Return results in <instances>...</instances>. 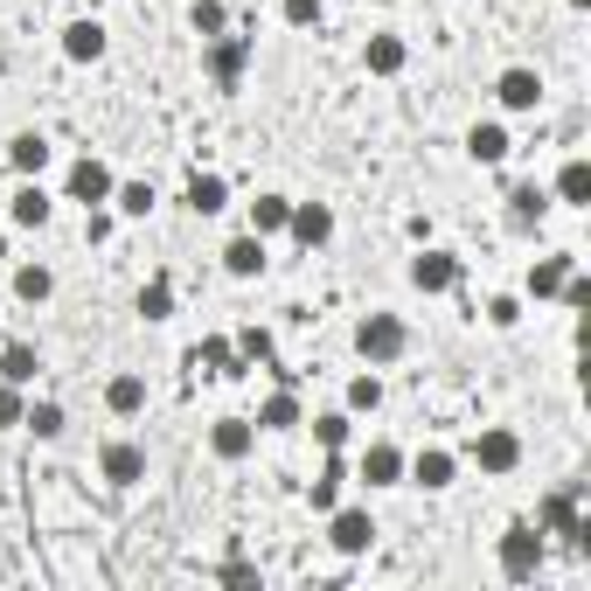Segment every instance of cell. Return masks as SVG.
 <instances>
[{
    "label": "cell",
    "mask_w": 591,
    "mask_h": 591,
    "mask_svg": "<svg viewBox=\"0 0 591 591\" xmlns=\"http://www.w3.org/2000/svg\"><path fill=\"white\" fill-rule=\"evenodd\" d=\"M495 557H501V578H516V584L536 578V571H543V529H536V522H508Z\"/></svg>",
    "instance_id": "obj_1"
},
{
    "label": "cell",
    "mask_w": 591,
    "mask_h": 591,
    "mask_svg": "<svg viewBox=\"0 0 591 591\" xmlns=\"http://www.w3.org/2000/svg\"><path fill=\"white\" fill-rule=\"evenodd\" d=\"M536 529H543V536H571L578 550H591V522L578 516V487H557V495L536 501Z\"/></svg>",
    "instance_id": "obj_2"
},
{
    "label": "cell",
    "mask_w": 591,
    "mask_h": 591,
    "mask_svg": "<svg viewBox=\"0 0 591 591\" xmlns=\"http://www.w3.org/2000/svg\"><path fill=\"white\" fill-rule=\"evenodd\" d=\"M355 348H363V363H397V355L410 348V327L397 314H369L363 327H355Z\"/></svg>",
    "instance_id": "obj_3"
},
{
    "label": "cell",
    "mask_w": 591,
    "mask_h": 591,
    "mask_svg": "<svg viewBox=\"0 0 591 591\" xmlns=\"http://www.w3.org/2000/svg\"><path fill=\"white\" fill-rule=\"evenodd\" d=\"M327 543L342 557H363L376 543V516L369 508H327Z\"/></svg>",
    "instance_id": "obj_4"
},
{
    "label": "cell",
    "mask_w": 591,
    "mask_h": 591,
    "mask_svg": "<svg viewBox=\"0 0 591 591\" xmlns=\"http://www.w3.org/2000/svg\"><path fill=\"white\" fill-rule=\"evenodd\" d=\"M202 70H210L216 84L230 91V84L251 70V35H210V49H202Z\"/></svg>",
    "instance_id": "obj_5"
},
{
    "label": "cell",
    "mask_w": 591,
    "mask_h": 591,
    "mask_svg": "<svg viewBox=\"0 0 591 591\" xmlns=\"http://www.w3.org/2000/svg\"><path fill=\"white\" fill-rule=\"evenodd\" d=\"M473 467H480V473H516V467H522V439H516L508 425H487L480 439H473Z\"/></svg>",
    "instance_id": "obj_6"
},
{
    "label": "cell",
    "mask_w": 591,
    "mask_h": 591,
    "mask_svg": "<svg viewBox=\"0 0 591 591\" xmlns=\"http://www.w3.org/2000/svg\"><path fill=\"white\" fill-rule=\"evenodd\" d=\"M105 49H112V35H105V21H98V14H77L70 29H63V57L70 63H98Z\"/></svg>",
    "instance_id": "obj_7"
},
{
    "label": "cell",
    "mask_w": 591,
    "mask_h": 591,
    "mask_svg": "<svg viewBox=\"0 0 591 591\" xmlns=\"http://www.w3.org/2000/svg\"><path fill=\"white\" fill-rule=\"evenodd\" d=\"M495 98H501L508 112H536V105H543V77H536L529 63H516V70L495 77Z\"/></svg>",
    "instance_id": "obj_8"
},
{
    "label": "cell",
    "mask_w": 591,
    "mask_h": 591,
    "mask_svg": "<svg viewBox=\"0 0 591 591\" xmlns=\"http://www.w3.org/2000/svg\"><path fill=\"white\" fill-rule=\"evenodd\" d=\"M98 473H105L112 487H140V480H146V452H140L133 439H112L105 452H98Z\"/></svg>",
    "instance_id": "obj_9"
},
{
    "label": "cell",
    "mask_w": 591,
    "mask_h": 591,
    "mask_svg": "<svg viewBox=\"0 0 591 591\" xmlns=\"http://www.w3.org/2000/svg\"><path fill=\"white\" fill-rule=\"evenodd\" d=\"M410 286L418 293H452L459 286V258L452 251H418V258H410Z\"/></svg>",
    "instance_id": "obj_10"
},
{
    "label": "cell",
    "mask_w": 591,
    "mask_h": 591,
    "mask_svg": "<svg viewBox=\"0 0 591 591\" xmlns=\"http://www.w3.org/2000/svg\"><path fill=\"white\" fill-rule=\"evenodd\" d=\"M112 167L105 161H91V153H84V161H77L70 167V202H84V210H98V202H112Z\"/></svg>",
    "instance_id": "obj_11"
},
{
    "label": "cell",
    "mask_w": 591,
    "mask_h": 591,
    "mask_svg": "<svg viewBox=\"0 0 591 591\" xmlns=\"http://www.w3.org/2000/svg\"><path fill=\"white\" fill-rule=\"evenodd\" d=\"M251 446H258V425H251V418H216V425H210V452L230 459V467L251 459Z\"/></svg>",
    "instance_id": "obj_12"
},
{
    "label": "cell",
    "mask_w": 591,
    "mask_h": 591,
    "mask_svg": "<svg viewBox=\"0 0 591 591\" xmlns=\"http://www.w3.org/2000/svg\"><path fill=\"white\" fill-rule=\"evenodd\" d=\"M342 487H348V459H342V452H327V467L306 480V508H314V516L342 508Z\"/></svg>",
    "instance_id": "obj_13"
},
{
    "label": "cell",
    "mask_w": 591,
    "mask_h": 591,
    "mask_svg": "<svg viewBox=\"0 0 591 591\" xmlns=\"http://www.w3.org/2000/svg\"><path fill=\"white\" fill-rule=\"evenodd\" d=\"M355 473H363L369 487H404V452H397L390 439H376V446H363V459H355Z\"/></svg>",
    "instance_id": "obj_14"
},
{
    "label": "cell",
    "mask_w": 591,
    "mask_h": 591,
    "mask_svg": "<svg viewBox=\"0 0 591 591\" xmlns=\"http://www.w3.org/2000/svg\"><path fill=\"white\" fill-rule=\"evenodd\" d=\"M286 230H293V237H299L306 251H320V244L334 237V210H327V202H293V216H286Z\"/></svg>",
    "instance_id": "obj_15"
},
{
    "label": "cell",
    "mask_w": 591,
    "mask_h": 591,
    "mask_svg": "<svg viewBox=\"0 0 591 591\" xmlns=\"http://www.w3.org/2000/svg\"><path fill=\"white\" fill-rule=\"evenodd\" d=\"M550 216V195L536 188V182H522V188H508V230H516V237H529L536 223Z\"/></svg>",
    "instance_id": "obj_16"
},
{
    "label": "cell",
    "mask_w": 591,
    "mask_h": 591,
    "mask_svg": "<svg viewBox=\"0 0 591 591\" xmlns=\"http://www.w3.org/2000/svg\"><path fill=\"white\" fill-rule=\"evenodd\" d=\"M404 473L418 480V487H452V473H459V459H452L446 446H425V452H410V459H404Z\"/></svg>",
    "instance_id": "obj_17"
},
{
    "label": "cell",
    "mask_w": 591,
    "mask_h": 591,
    "mask_svg": "<svg viewBox=\"0 0 591 591\" xmlns=\"http://www.w3.org/2000/svg\"><path fill=\"white\" fill-rule=\"evenodd\" d=\"M49 216H57V202L42 195V182H21V188L8 195V223H21V230H42Z\"/></svg>",
    "instance_id": "obj_18"
},
{
    "label": "cell",
    "mask_w": 591,
    "mask_h": 591,
    "mask_svg": "<svg viewBox=\"0 0 591 591\" xmlns=\"http://www.w3.org/2000/svg\"><path fill=\"white\" fill-rule=\"evenodd\" d=\"M223 272L230 278H258L265 272V237H258V230H244V237L223 244Z\"/></svg>",
    "instance_id": "obj_19"
},
{
    "label": "cell",
    "mask_w": 591,
    "mask_h": 591,
    "mask_svg": "<svg viewBox=\"0 0 591 591\" xmlns=\"http://www.w3.org/2000/svg\"><path fill=\"white\" fill-rule=\"evenodd\" d=\"M105 410H112V418H140V410H146V376H133V369L112 376L105 383Z\"/></svg>",
    "instance_id": "obj_20"
},
{
    "label": "cell",
    "mask_w": 591,
    "mask_h": 591,
    "mask_svg": "<svg viewBox=\"0 0 591 591\" xmlns=\"http://www.w3.org/2000/svg\"><path fill=\"white\" fill-rule=\"evenodd\" d=\"M258 431H293L299 425V397H293V383H278V390L258 404V418H251Z\"/></svg>",
    "instance_id": "obj_21"
},
{
    "label": "cell",
    "mask_w": 591,
    "mask_h": 591,
    "mask_svg": "<svg viewBox=\"0 0 591 591\" xmlns=\"http://www.w3.org/2000/svg\"><path fill=\"white\" fill-rule=\"evenodd\" d=\"M195 369H210V376H244V355H237L230 334H210V342L195 348Z\"/></svg>",
    "instance_id": "obj_22"
},
{
    "label": "cell",
    "mask_w": 591,
    "mask_h": 591,
    "mask_svg": "<svg viewBox=\"0 0 591 591\" xmlns=\"http://www.w3.org/2000/svg\"><path fill=\"white\" fill-rule=\"evenodd\" d=\"M363 63H369V77H397L410 63V49H404V35H369L363 42Z\"/></svg>",
    "instance_id": "obj_23"
},
{
    "label": "cell",
    "mask_w": 591,
    "mask_h": 591,
    "mask_svg": "<svg viewBox=\"0 0 591 591\" xmlns=\"http://www.w3.org/2000/svg\"><path fill=\"white\" fill-rule=\"evenodd\" d=\"M508 146H516V140H508V125H495V119H480L473 133H467V153H473L480 167H495V161H508Z\"/></svg>",
    "instance_id": "obj_24"
},
{
    "label": "cell",
    "mask_w": 591,
    "mask_h": 591,
    "mask_svg": "<svg viewBox=\"0 0 591 591\" xmlns=\"http://www.w3.org/2000/svg\"><path fill=\"white\" fill-rule=\"evenodd\" d=\"M188 210L195 216H216V210H230V182H223V174H188Z\"/></svg>",
    "instance_id": "obj_25"
},
{
    "label": "cell",
    "mask_w": 591,
    "mask_h": 591,
    "mask_svg": "<svg viewBox=\"0 0 591 591\" xmlns=\"http://www.w3.org/2000/svg\"><path fill=\"white\" fill-rule=\"evenodd\" d=\"M578 272V258H563V251H557V258H536L529 265V278H522V286H529V299H550L557 286H563V278H571Z\"/></svg>",
    "instance_id": "obj_26"
},
{
    "label": "cell",
    "mask_w": 591,
    "mask_h": 591,
    "mask_svg": "<svg viewBox=\"0 0 591 591\" xmlns=\"http://www.w3.org/2000/svg\"><path fill=\"white\" fill-rule=\"evenodd\" d=\"M557 202H571V210H584V202H591V161H578V153H571V161L557 167Z\"/></svg>",
    "instance_id": "obj_27"
},
{
    "label": "cell",
    "mask_w": 591,
    "mask_h": 591,
    "mask_svg": "<svg viewBox=\"0 0 591 591\" xmlns=\"http://www.w3.org/2000/svg\"><path fill=\"white\" fill-rule=\"evenodd\" d=\"M35 369H42V355H35L29 342H8V348H0V383H21V390H29Z\"/></svg>",
    "instance_id": "obj_28"
},
{
    "label": "cell",
    "mask_w": 591,
    "mask_h": 591,
    "mask_svg": "<svg viewBox=\"0 0 591 591\" xmlns=\"http://www.w3.org/2000/svg\"><path fill=\"white\" fill-rule=\"evenodd\" d=\"M49 293H57V272L49 265H14V299L21 306H42Z\"/></svg>",
    "instance_id": "obj_29"
},
{
    "label": "cell",
    "mask_w": 591,
    "mask_h": 591,
    "mask_svg": "<svg viewBox=\"0 0 591 591\" xmlns=\"http://www.w3.org/2000/svg\"><path fill=\"white\" fill-rule=\"evenodd\" d=\"M21 425H29V431H35L42 446H57L63 431H70V418H63V404H29V410H21Z\"/></svg>",
    "instance_id": "obj_30"
},
{
    "label": "cell",
    "mask_w": 591,
    "mask_h": 591,
    "mask_svg": "<svg viewBox=\"0 0 591 591\" xmlns=\"http://www.w3.org/2000/svg\"><path fill=\"white\" fill-rule=\"evenodd\" d=\"M8 161H14V174H42L49 167V140L42 133H14L8 140Z\"/></svg>",
    "instance_id": "obj_31"
},
{
    "label": "cell",
    "mask_w": 591,
    "mask_h": 591,
    "mask_svg": "<svg viewBox=\"0 0 591 591\" xmlns=\"http://www.w3.org/2000/svg\"><path fill=\"white\" fill-rule=\"evenodd\" d=\"M286 216H293V202H286V195H258V202H251V230H258V237L286 230Z\"/></svg>",
    "instance_id": "obj_32"
},
{
    "label": "cell",
    "mask_w": 591,
    "mask_h": 591,
    "mask_svg": "<svg viewBox=\"0 0 591 591\" xmlns=\"http://www.w3.org/2000/svg\"><path fill=\"white\" fill-rule=\"evenodd\" d=\"M348 431H355V410H320V418H314V439H320L327 452H342Z\"/></svg>",
    "instance_id": "obj_33"
},
{
    "label": "cell",
    "mask_w": 591,
    "mask_h": 591,
    "mask_svg": "<svg viewBox=\"0 0 591 591\" xmlns=\"http://www.w3.org/2000/svg\"><path fill=\"white\" fill-rule=\"evenodd\" d=\"M133 306H140L146 320H167V314H174V286H167V278H146V286H140V299H133Z\"/></svg>",
    "instance_id": "obj_34"
},
{
    "label": "cell",
    "mask_w": 591,
    "mask_h": 591,
    "mask_svg": "<svg viewBox=\"0 0 591 591\" xmlns=\"http://www.w3.org/2000/svg\"><path fill=\"white\" fill-rule=\"evenodd\" d=\"M188 29H195L202 42H210V35H223V29H230V14H223V0H195V8H188Z\"/></svg>",
    "instance_id": "obj_35"
},
{
    "label": "cell",
    "mask_w": 591,
    "mask_h": 591,
    "mask_svg": "<svg viewBox=\"0 0 591 591\" xmlns=\"http://www.w3.org/2000/svg\"><path fill=\"white\" fill-rule=\"evenodd\" d=\"M376 404H383V376L369 363V376H348V404L342 410H376Z\"/></svg>",
    "instance_id": "obj_36"
},
{
    "label": "cell",
    "mask_w": 591,
    "mask_h": 591,
    "mask_svg": "<svg viewBox=\"0 0 591 591\" xmlns=\"http://www.w3.org/2000/svg\"><path fill=\"white\" fill-rule=\"evenodd\" d=\"M112 202H119V216H153V182H125V188H112Z\"/></svg>",
    "instance_id": "obj_37"
},
{
    "label": "cell",
    "mask_w": 591,
    "mask_h": 591,
    "mask_svg": "<svg viewBox=\"0 0 591 591\" xmlns=\"http://www.w3.org/2000/svg\"><path fill=\"white\" fill-rule=\"evenodd\" d=\"M21 410H29L21 383H0V431H14V425H21Z\"/></svg>",
    "instance_id": "obj_38"
},
{
    "label": "cell",
    "mask_w": 591,
    "mask_h": 591,
    "mask_svg": "<svg viewBox=\"0 0 591 591\" xmlns=\"http://www.w3.org/2000/svg\"><path fill=\"white\" fill-rule=\"evenodd\" d=\"M237 355H244V363H272V334L265 327H244L237 334Z\"/></svg>",
    "instance_id": "obj_39"
},
{
    "label": "cell",
    "mask_w": 591,
    "mask_h": 591,
    "mask_svg": "<svg viewBox=\"0 0 591 591\" xmlns=\"http://www.w3.org/2000/svg\"><path fill=\"white\" fill-rule=\"evenodd\" d=\"M278 14H286L293 29H314V21H320V0H278Z\"/></svg>",
    "instance_id": "obj_40"
},
{
    "label": "cell",
    "mask_w": 591,
    "mask_h": 591,
    "mask_svg": "<svg viewBox=\"0 0 591 591\" xmlns=\"http://www.w3.org/2000/svg\"><path fill=\"white\" fill-rule=\"evenodd\" d=\"M487 320H495V327H516V320H522V299H516V293L487 299Z\"/></svg>",
    "instance_id": "obj_41"
},
{
    "label": "cell",
    "mask_w": 591,
    "mask_h": 591,
    "mask_svg": "<svg viewBox=\"0 0 591 591\" xmlns=\"http://www.w3.org/2000/svg\"><path fill=\"white\" fill-rule=\"evenodd\" d=\"M216 578H223V584H258V563H244V557H230V563H223V571H216Z\"/></svg>",
    "instance_id": "obj_42"
},
{
    "label": "cell",
    "mask_w": 591,
    "mask_h": 591,
    "mask_svg": "<svg viewBox=\"0 0 591 591\" xmlns=\"http://www.w3.org/2000/svg\"><path fill=\"white\" fill-rule=\"evenodd\" d=\"M84 237H91V244H105V237H112V216H105V210H91V223H84Z\"/></svg>",
    "instance_id": "obj_43"
},
{
    "label": "cell",
    "mask_w": 591,
    "mask_h": 591,
    "mask_svg": "<svg viewBox=\"0 0 591 591\" xmlns=\"http://www.w3.org/2000/svg\"><path fill=\"white\" fill-rule=\"evenodd\" d=\"M0 258H8V230H0Z\"/></svg>",
    "instance_id": "obj_44"
},
{
    "label": "cell",
    "mask_w": 591,
    "mask_h": 591,
    "mask_svg": "<svg viewBox=\"0 0 591 591\" xmlns=\"http://www.w3.org/2000/svg\"><path fill=\"white\" fill-rule=\"evenodd\" d=\"M571 8H591V0H571Z\"/></svg>",
    "instance_id": "obj_45"
},
{
    "label": "cell",
    "mask_w": 591,
    "mask_h": 591,
    "mask_svg": "<svg viewBox=\"0 0 591 591\" xmlns=\"http://www.w3.org/2000/svg\"><path fill=\"white\" fill-rule=\"evenodd\" d=\"M91 8H105V0H91Z\"/></svg>",
    "instance_id": "obj_46"
}]
</instances>
